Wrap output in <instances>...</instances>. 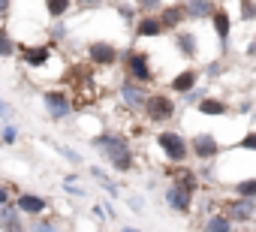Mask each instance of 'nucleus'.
<instances>
[{
    "mask_svg": "<svg viewBox=\"0 0 256 232\" xmlns=\"http://www.w3.org/2000/svg\"><path fill=\"white\" fill-rule=\"evenodd\" d=\"M94 145L106 154V160L112 163V169L114 172H133V148H130V142H126L124 136H118V133H102V136H96L94 139Z\"/></svg>",
    "mask_w": 256,
    "mask_h": 232,
    "instance_id": "obj_1",
    "label": "nucleus"
},
{
    "mask_svg": "<svg viewBox=\"0 0 256 232\" xmlns=\"http://www.w3.org/2000/svg\"><path fill=\"white\" fill-rule=\"evenodd\" d=\"M154 142H157V148L163 151V157H166L169 163H175V166H181V163L190 157V139H184L178 130H160Z\"/></svg>",
    "mask_w": 256,
    "mask_h": 232,
    "instance_id": "obj_2",
    "label": "nucleus"
},
{
    "mask_svg": "<svg viewBox=\"0 0 256 232\" xmlns=\"http://www.w3.org/2000/svg\"><path fill=\"white\" fill-rule=\"evenodd\" d=\"M124 72H126V82H136V84H151L154 82V66H151V58L145 52H136L130 48L124 54Z\"/></svg>",
    "mask_w": 256,
    "mask_h": 232,
    "instance_id": "obj_3",
    "label": "nucleus"
},
{
    "mask_svg": "<svg viewBox=\"0 0 256 232\" xmlns=\"http://www.w3.org/2000/svg\"><path fill=\"white\" fill-rule=\"evenodd\" d=\"M175 112H178V106H175V96H169V94H151L148 102H145V108H142L145 121H151V124H166V121H172Z\"/></svg>",
    "mask_w": 256,
    "mask_h": 232,
    "instance_id": "obj_4",
    "label": "nucleus"
},
{
    "mask_svg": "<svg viewBox=\"0 0 256 232\" xmlns=\"http://www.w3.org/2000/svg\"><path fill=\"white\" fill-rule=\"evenodd\" d=\"M223 154V145L214 133H196L190 139V157H196L199 163H214Z\"/></svg>",
    "mask_w": 256,
    "mask_h": 232,
    "instance_id": "obj_5",
    "label": "nucleus"
},
{
    "mask_svg": "<svg viewBox=\"0 0 256 232\" xmlns=\"http://www.w3.org/2000/svg\"><path fill=\"white\" fill-rule=\"evenodd\" d=\"M217 208H220L235 226H250L253 217H256V202H253V199H238V196H232V199L220 202Z\"/></svg>",
    "mask_w": 256,
    "mask_h": 232,
    "instance_id": "obj_6",
    "label": "nucleus"
},
{
    "mask_svg": "<svg viewBox=\"0 0 256 232\" xmlns=\"http://www.w3.org/2000/svg\"><path fill=\"white\" fill-rule=\"evenodd\" d=\"M163 199H166V205L172 208V211H178V214H190L193 211V199H196V190H190V187H184V184H169L166 190H163Z\"/></svg>",
    "mask_w": 256,
    "mask_h": 232,
    "instance_id": "obj_7",
    "label": "nucleus"
},
{
    "mask_svg": "<svg viewBox=\"0 0 256 232\" xmlns=\"http://www.w3.org/2000/svg\"><path fill=\"white\" fill-rule=\"evenodd\" d=\"M199 78H202V70L199 66H187V70H178V76L169 78V90L178 94V96H187L199 88Z\"/></svg>",
    "mask_w": 256,
    "mask_h": 232,
    "instance_id": "obj_8",
    "label": "nucleus"
},
{
    "mask_svg": "<svg viewBox=\"0 0 256 232\" xmlns=\"http://www.w3.org/2000/svg\"><path fill=\"white\" fill-rule=\"evenodd\" d=\"M88 60L94 66H114L118 64V46L106 42V40H96V42L88 46Z\"/></svg>",
    "mask_w": 256,
    "mask_h": 232,
    "instance_id": "obj_9",
    "label": "nucleus"
},
{
    "mask_svg": "<svg viewBox=\"0 0 256 232\" xmlns=\"http://www.w3.org/2000/svg\"><path fill=\"white\" fill-rule=\"evenodd\" d=\"M42 102H46V108H48V114H52V121H64L66 114L72 112V100H70V94H64V90H46V94H42Z\"/></svg>",
    "mask_w": 256,
    "mask_h": 232,
    "instance_id": "obj_10",
    "label": "nucleus"
},
{
    "mask_svg": "<svg viewBox=\"0 0 256 232\" xmlns=\"http://www.w3.org/2000/svg\"><path fill=\"white\" fill-rule=\"evenodd\" d=\"M118 94H120V102H124L126 108H133V112H136V108L142 112L145 102H148V96H151V94H148L142 84H136V82H124Z\"/></svg>",
    "mask_w": 256,
    "mask_h": 232,
    "instance_id": "obj_11",
    "label": "nucleus"
},
{
    "mask_svg": "<svg viewBox=\"0 0 256 232\" xmlns=\"http://www.w3.org/2000/svg\"><path fill=\"white\" fill-rule=\"evenodd\" d=\"M52 46H54V42H46V46H22L18 54H22V60H24L30 70H40V66H46V60L52 58Z\"/></svg>",
    "mask_w": 256,
    "mask_h": 232,
    "instance_id": "obj_12",
    "label": "nucleus"
},
{
    "mask_svg": "<svg viewBox=\"0 0 256 232\" xmlns=\"http://www.w3.org/2000/svg\"><path fill=\"white\" fill-rule=\"evenodd\" d=\"M46 208H48V202H46L42 196H36V193H18V196H16V211H22V214L42 217Z\"/></svg>",
    "mask_w": 256,
    "mask_h": 232,
    "instance_id": "obj_13",
    "label": "nucleus"
},
{
    "mask_svg": "<svg viewBox=\"0 0 256 232\" xmlns=\"http://www.w3.org/2000/svg\"><path fill=\"white\" fill-rule=\"evenodd\" d=\"M160 22H163V28L166 30H184V22H187V12H184V4H166L163 6V12H160Z\"/></svg>",
    "mask_w": 256,
    "mask_h": 232,
    "instance_id": "obj_14",
    "label": "nucleus"
},
{
    "mask_svg": "<svg viewBox=\"0 0 256 232\" xmlns=\"http://www.w3.org/2000/svg\"><path fill=\"white\" fill-rule=\"evenodd\" d=\"M211 30H214V36H217L220 46L229 42V36H232V18H229V10L226 6H217V12L211 18Z\"/></svg>",
    "mask_w": 256,
    "mask_h": 232,
    "instance_id": "obj_15",
    "label": "nucleus"
},
{
    "mask_svg": "<svg viewBox=\"0 0 256 232\" xmlns=\"http://www.w3.org/2000/svg\"><path fill=\"white\" fill-rule=\"evenodd\" d=\"M163 34H166V28H163L160 16H142V18H136V36L139 40H154V36H163Z\"/></svg>",
    "mask_w": 256,
    "mask_h": 232,
    "instance_id": "obj_16",
    "label": "nucleus"
},
{
    "mask_svg": "<svg viewBox=\"0 0 256 232\" xmlns=\"http://www.w3.org/2000/svg\"><path fill=\"white\" fill-rule=\"evenodd\" d=\"M175 46H178V52L184 54V58H196L199 54V40H196V30H190V28H184V30H178L175 34Z\"/></svg>",
    "mask_w": 256,
    "mask_h": 232,
    "instance_id": "obj_17",
    "label": "nucleus"
},
{
    "mask_svg": "<svg viewBox=\"0 0 256 232\" xmlns=\"http://www.w3.org/2000/svg\"><path fill=\"white\" fill-rule=\"evenodd\" d=\"M202 229H205V232H235V223H232V220H229L220 208H214L211 214H205Z\"/></svg>",
    "mask_w": 256,
    "mask_h": 232,
    "instance_id": "obj_18",
    "label": "nucleus"
},
{
    "mask_svg": "<svg viewBox=\"0 0 256 232\" xmlns=\"http://www.w3.org/2000/svg\"><path fill=\"white\" fill-rule=\"evenodd\" d=\"M196 112H199V114H208V118H223V114H229V106H226V100L208 94V96L196 106Z\"/></svg>",
    "mask_w": 256,
    "mask_h": 232,
    "instance_id": "obj_19",
    "label": "nucleus"
},
{
    "mask_svg": "<svg viewBox=\"0 0 256 232\" xmlns=\"http://www.w3.org/2000/svg\"><path fill=\"white\" fill-rule=\"evenodd\" d=\"M187 22H211L217 12V4H184Z\"/></svg>",
    "mask_w": 256,
    "mask_h": 232,
    "instance_id": "obj_20",
    "label": "nucleus"
},
{
    "mask_svg": "<svg viewBox=\"0 0 256 232\" xmlns=\"http://www.w3.org/2000/svg\"><path fill=\"white\" fill-rule=\"evenodd\" d=\"M232 193H235L238 199H253V202H256V175L235 181V184H232Z\"/></svg>",
    "mask_w": 256,
    "mask_h": 232,
    "instance_id": "obj_21",
    "label": "nucleus"
},
{
    "mask_svg": "<svg viewBox=\"0 0 256 232\" xmlns=\"http://www.w3.org/2000/svg\"><path fill=\"white\" fill-rule=\"evenodd\" d=\"M46 12H48L52 22H58L60 16L70 12V4H66V0H46Z\"/></svg>",
    "mask_w": 256,
    "mask_h": 232,
    "instance_id": "obj_22",
    "label": "nucleus"
},
{
    "mask_svg": "<svg viewBox=\"0 0 256 232\" xmlns=\"http://www.w3.org/2000/svg\"><path fill=\"white\" fill-rule=\"evenodd\" d=\"M16 54V40L10 36V30L0 24V58H12Z\"/></svg>",
    "mask_w": 256,
    "mask_h": 232,
    "instance_id": "obj_23",
    "label": "nucleus"
},
{
    "mask_svg": "<svg viewBox=\"0 0 256 232\" xmlns=\"http://www.w3.org/2000/svg\"><path fill=\"white\" fill-rule=\"evenodd\" d=\"M235 148H238V151H253V154H256V130L244 133V136L235 142Z\"/></svg>",
    "mask_w": 256,
    "mask_h": 232,
    "instance_id": "obj_24",
    "label": "nucleus"
},
{
    "mask_svg": "<svg viewBox=\"0 0 256 232\" xmlns=\"http://www.w3.org/2000/svg\"><path fill=\"white\" fill-rule=\"evenodd\" d=\"M0 139H4V145H16V142H18V127L6 124V127H4V133H0Z\"/></svg>",
    "mask_w": 256,
    "mask_h": 232,
    "instance_id": "obj_25",
    "label": "nucleus"
},
{
    "mask_svg": "<svg viewBox=\"0 0 256 232\" xmlns=\"http://www.w3.org/2000/svg\"><path fill=\"white\" fill-rule=\"evenodd\" d=\"M238 10H241V18L244 22H256V4H250V0H247V4H241Z\"/></svg>",
    "mask_w": 256,
    "mask_h": 232,
    "instance_id": "obj_26",
    "label": "nucleus"
},
{
    "mask_svg": "<svg viewBox=\"0 0 256 232\" xmlns=\"http://www.w3.org/2000/svg\"><path fill=\"white\" fill-rule=\"evenodd\" d=\"M34 232H58V226H54L52 220H46V217H40V223L34 226Z\"/></svg>",
    "mask_w": 256,
    "mask_h": 232,
    "instance_id": "obj_27",
    "label": "nucleus"
},
{
    "mask_svg": "<svg viewBox=\"0 0 256 232\" xmlns=\"http://www.w3.org/2000/svg\"><path fill=\"white\" fill-rule=\"evenodd\" d=\"M60 154H64L66 160H72V163H82V157H78V154H76L72 148H66V145H60Z\"/></svg>",
    "mask_w": 256,
    "mask_h": 232,
    "instance_id": "obj_28",
    "label": "nucleus"
},
{
    "mask_svg": "<svg viewBox=\"0 0 256 232\" xmlns=\"http://www.w3.org/2000/svg\"><path fill=\"white\" fill-rule=\"evenodd\" d=\"M6 202H10V187L0 184V205H6Z\"/></svg>",
    "mask_w": 256,
    "mask_h": 232,
    "instance_id": "obj_29",
    "label": "nucleus"
},
{
    "mask_svg": "<svg viewBox=\"0 0 256 232\" xmlns=\"http://www.w3.org/2000/svg\"><path fill=\"white\" fill-rule=\"evenodd\" d=\"M64 190H66V193H70V196H84V190H82V187H72V184H66V187H64Z\"/></svg>",
    "mask_w": 256,
    "mask_h": 232,
    "instance_id": "obj_30",
    "label": "nucleus"
},
{
    "mask_svg": "<svg viewBox=\"0 0 256 232\" xmlns=\"http://www.w3.org/2000/svg\"><path fill=\"white\" fill-rule=\"evenodd\" d=\"M130 208H133V211H142V208H145V202H142V199H130Z\"/></svg>",
    "mask_w": 256,
    "mask_h": 232,
    "instance_id": "obj_31",
    "label": "nucleus"
},
{
    "mask_svg": "<svg viewBox=\"0 0 256 232\" xmlns=\"http://www.w3.org/2000/svg\"><path fill=\"white\" fill-rule=\"evenodd\" d=\"M10 10H12V4H0V16H6Z\"/></svg>",
    "mask_w": 256,
    "mask_h": 232,
    "instance_id": "obj_32",
    "label": "nucleus"
},
{
    "mask_svg": "<svg viewBox=\"0 0 256 232\" xmlns=\"http://www.w3.org/2000/svg\"><path fill=\"white\" fill-rule=\"evenodd\" d=\"M120 232H142V229H136V226H124Z\"/></svg>",
    "mask_w": 256,
    "mask_h": 232,
    "instance_id": "obj_33",
    "label": "nucleus"
},
{
    "mask_svg": "<svg viewBox=\"0 0 256 232\" xmlns=\"http://www.w3.org/2000/svg\"><path fill=\"white\" fill-rule=\"evenodd\" d=\"M235 232H250V229H247V226H238V229H235Z\"/></svg>",
    "mask_w": 256,
    "mask_h": 232,
    "instance_id": "obj_34",
    "label": "nucleus"
}]
</instances>
